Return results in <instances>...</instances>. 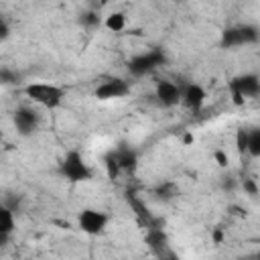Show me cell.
<instances>
[{
	"label": "cell",
	"instance_id": "6",
	"mask_svg": "<svg viewBox=\"0 0 260 260\" xmlns=\"http://www.w3.org/2000/svg\"><path fill=\"white\" fill-rule=\"evenodd\" d=\"M108 219H110V217H108L104 211L93 209V207H87V209H83V211L79 213L77 225H79V230L85 232L87 236H98V234H102V232L106 230Z\"/></svg>",
	"mask_w": 260,
	"mask_h": 260
},
{
	"label": "cell",
	"instance_id": "21",
	"mask_svg": "<svg viewBox=\"0 0 260 260\" xmlns=\"http://www.w3.org/2000/svg\"><path fill=\"white\" fill-rule=\"evenodd\" d=\"M242 187H244V191H246L252 199H256V197H258V185H256V181H254V179H244Z\"/></svg>",
	"mask_w": 260,
	"mask_h": 260
},
{
	"label": "cell",
	"instance_id": "8",
	"mask_svg": "<svg viewBox=\"0 0 260 260\" xmlns=\"http://www.w3.org/2000/svg\"><path fill=\"white\" fill-rule=\"evenodd\" d=\"M14 126L20 136H30L39 128V114L32 108L22 106L14 112Z\"/></svg>",
	"mask_w": 260,
	"mask_h": 260
},
{
	"label": "cell",
	"instance_id": "5",
	"mask_svg": "<svg viewBox=\"0 0 260 260\" xmlns=\"http://www.w3.org/2000/svg\"><path fill=\"white\" fill-rule=\"evenodd\" d=\"M230 91H232V100L236 106H242L246 98H256L260 93V79L254 73H244L238 75L230 81Z\"/></svg>",
	"mask_w": 260,
	"mask_h": 260
},
{
	"label": "cell",
	"instance_id": "23",
	"mask_svg": "<svg viewBox=\"0 0 260 260\" xmlns=\"http://www.w3.org/2000/svg\"><path fill=\"white\" fill-rule=\"evenodd\" d=\"M213 156H215V160H217L219 167H228V154H225L223 150H215Z\"/></svg>",
	"mask_w": 260,
	"mask_h": 260
},
{
	"label": "cell",
	"instance_id": "28",
	"mask_svg": "<svg viewBox=\"0 0 260 260\" xmlns=\"http://www.w3.org/2000/svg\"><path fill=\"white\" fill-rule=\"evenodd\" d=\"M175 2H181V0H175Z\"/></svg>",
	"mask_w": 260,
	"mask_h": 260
},
{
	"label": "cell",
	"instance_id": "19",
	"mask_svg": "<svg viewBox=\"0 0 260 260\" xmlns=\"http://www.w3.org/2000/svg\"><path fill=\"white\" fill-rule=\"evenodd\" d=\"M246 144H248V130L240 128V130L236 132V148H238L240 154L246 152Z\"/></svg>",
	"mask_w": 260,
	"mask_h": 260
},
{
	"label": "cell",
	"instance_id": "15",
	"mask_svg": "<svg viewBox=\"0 0 260 260\" xmlns=\"http://www.w3.org/2000/svg\"><path fill=\"white\" fill-rule=\"evenodd\" d=\"M246 152L254 158L260 156V130L258 128H252L248 130V144H246Z\"/></svg>",
	"mask_w": 260,
	"mask_h": 260
},
{
	"label": "cell",
	"instance_id": "4",
	"mask_svg": "<svg viewBox=\"0 0 260 260\" xmlns=\"http://www.w3.org/2000/svg\"><path fill=\"white\" fill-rule=\"evenodd\" d=\"M165 61H167V55L160 49H150V51L140 53L128 61V73L134 77H142V75L154 71L156 67L165 65Z\"/></svg>",
	"mask_w": 260,
	"mask_h": 260
},
{
	"label": "cell",
	"instance_id": "22",
	"mask_svg": "<svg viewBox=\"0 0 260 260\" xmlns=\"http://www.w3.org/2000/svg\"><path fill=\"white\" fill-rule=\"evenodd\" d=\"M10 37V26L4 18H0V41H6Z\"/></svg>",
	"mask_w": 260,
	"mask_h": 260
},
{
	"label": "cell",
	"instance_id": "11",
	"mask_svg": "<svg viewBox=\"0 0 260 260\" xmlns=\"http://www.w3.org/2000/svg\"><path fill=\"white\" fill-rule=\"evenodd\" d=\"M128 203H130V207L134 209L138 221H140L142 225H146V230H148V228H160V225H162V221H160L158 217H154V215L148 211V207H146L134 193H128Z\"/></svg>",
	"mask_w": 260,
	"mask_h": 260
},
{
	"label": "cell",
	"instance_id": "26",
	"mask_svg": "<svg viewBox=\"0 0 260 260\" xmlns=\"http://www.w3.org/2000/svg\"><path fill=\"white\" fill-rule=\"evenodd\" d=\"M183 140H185V144H191V142H193V136H191V134H185Z\"/></svg>",
	"mask_w": 260,
	"mask_h": 260
},
{
	"label": "cell",
	"instance_id": "20",
	"mask_svg": "<svg viewBox=\"0 0 260 260\" xmlns=\"http://www.w3.org/2000/svg\"><path fill=\"white\" fill-rule=\"evenodd\" d=\"M104 162H106V169H108V175H110V179H114L120 171H118V165H116V160H114V156H112V152H108L106 156H104Z\"/></svg>",
	"mask_w": 260,
	"mask_h": 260
},
{
	"label": "cell",
	"instance_id": "17",
	"mask_svg": "<svg viewBox=\"0 0 260 260\" xmlns=\"http://www.w3.org/2000/svg\"><path fill=\"white\" fill-rule=\"evenodd\" d=\"M79 22L85 26V28H95L100 26V14L98 10H85L79 14Z\"/></svg>",
	"mask_w": 260,
	"mask_h": 260
},
{
	"label": "cell",
	"instance_id": "18",
	"mask_svg": "<svg viewBox=\"0 0 260 260\" xmlns=\"http://www.w3.org/2000/svg\"><path fill=\"white\" fill-rule=\"evenodd\" d=\"M18 81H20V75L14 69H8V67H2L0 69V83L2 85H14Z\"/></svg>",
	"mask_w": 260,
	"mask_h": 260
},
{
	"label": "cell",
	"instance_id": "27",
	"mask_svg": "<svg viewBox=\"0 0 260 260\" xmlns=\"http://www.w3.org/2000/svg\"><path fill=\"white\" fill-rule=\"evenodd\" d=\"M110 0H98V6H106Z\"/></svg>",
	"mask_w": 260,
	"mask_h": 260
},
{
	"label": "cell",
	"instance_id": "13",
	"mask_svg": "<svg viewBox=\"0 0 260 260\" xmlns=\"http://www.w3.org/2000/svg\"><path fill=\"white\" fill-rule=\"evenodd\" d=\"M146 244L150 246V250L154 252V254H158V256H165L167 252H165V248H167V234H165V230H162V225L160 228H148L146 230Z\"/></svg>",
	"mask_w": 260,
	"mask_h": 260
},
{
	"label": "cell",
	"instance_id": "24",
	"mask_svg": "<svg viewBox=\"0 0 260 260\" xmlns=\"http://www.w3.org/2000/svg\"><path fill=\"white\" fill-rule=\"evenodd\" d=\"M234 187H236L234 179H230V177H223V181H221V189H223V191H232Z\"/></svg>",
	"mask_w": 260,
	"mask_h": 260
},
{
	"label": "cell",
	"instance_id": "9",
	"mask_svg": "<svg viewBox=\"0 0 260 260\" xmlns=\"http://www.w3.org/2000/svg\"><path fill=\"white\" fill-rule=\"evenodd\" d=\"M205 98H207V93H205L203 85H199V83H187V85L181 89V100H183V104H185L189 110H193V112H199V110L203 108Z\"/></svg>",
	"mask_w": 260,
	"mask_h": 260
},
{
	"label": "cell",
	"instance_id": "10",
	"mask_svg": "<svg viewBox=\"0 0 260 260\" xmlns=\"http://www.w3.org/2000/svg\"><path fill=\"white\" fill-rule=\"evenodd\" d=\"M154 95H156V100H158L162 106L171 108V106L179 104V100H181V87H179L177 83L169 81V79H160V81L156 83Z\"/></svg>",
	"mask_w": 260,
	"mask_h": 260
},
{
	"label": "cell",
	"instance_id": "16",
	"mask_svg": "<svg viewBox=\"0 0 260 260\" xmlns=\"http://www.w3.org/2000/svg\"><path fill=\"white\" fill-rule=\"evenodd\" d=\"M106 28L108 30H112V32H120V30H124V26H126V16L122 14V12H112L108 18H106Z\"/></svg>",
	"mask_w": 260,
	"mask_h": 260
},
{
	"label": "cell",
	"instance_id": "7",
	"mask_svg": "<svg viewBox=\"0 0 260 260\" xmlns=\"http://www.w3.org/2000/svg\"><path fill=\"white\" fill-rule=\"evenodd\" d=\"M128 91H130L128 81H124L120 77H112V79H106L104 83H100L95 87L93 95L98 100H114V98H124Z\"/></svg>",
	"mask_w": 260,
	"mask_h": 260
},
{
	"label": "cell",
	"instance_id": "1",
	"mask_svg": "<svg viewBox=\"0 0 260 260\" xmlns=\"http://www.w3.org/2000/svg\"><path fill=\"white\" fill-rule=\"evenodd\" d=\"M24 93L26 98H30L35 104H41L49 110H55L61 106L63 98H65V91L59 87V85H53V83H41V81H35V83H28L24 87Z\"/></svg>",
	"mask_w": 260,
	"mask_h": 260
},
{
	"label": "cell",
	"instance_id": "14",
	"mask_svg": "<svg viewBox=\"0 0 260 260\" xmlns=\"http://www.w3.org/2000/svg\"><path fill=\"white\" fill-rule=\"evenodd\" d=\"M12 230H14V211L6 203H0V232L12 234Z\"/></svg>",
	"mask_w": 260,
	"mask_h": 260
},
{
	"label": "cell",
	"instance_id": "25",
	"mask_svg": "<svg viewBox=\"0 0 260 260\" xmlns=\"http://www.w3.org/2000/svg\"><path fill=\"white\" fill-rule=\"evenodd\" d=\"M8 240H10V234H4V232H0V248H4V246L8 244Z\"/></svg>",
	"mask_w": 260,
	"mask_h": 260
},
{
	"label": "cell",
	"instance_id": "12",
	"mask_svg": "<svg viewBox=\"0 0 260 260\" xmlns=\"http://www.w3.org/2000/svg\"><path fill=\"white\" fill-rule=\"evenodd\" d=\"M110 152H112V156H114V160H116V165H118V171H128V173H130V171L136 169L138 154H136L134 148L122 144V146H118L116 150H110Z\"/></svg>",
	"mask_w": 260,
	"mask_h": 260
},
{
	"label": "cell",
	"instance_id": "3",
	"mask_svg": "<svg viewBox=\"0 0 260 260\" xmlns=\"http://www.w3.org/2000/svg\"><path fill=\"white\" fill-rule=\"evenodd\" d=\"M258 26L256 24H242V26H230L221 32V41L219 45L223 49H234L240 45H254L258 43Z\"/></svg>",
	"mask_w": 260,
	"mask_h": 260
},
{
	"label": "cell",
	"instance_id": "2",
	"mask_svg": "<svg viewBox=\"0 0 260 260\" xmlns=\"http://www.w3.org/2000/svg\"><path fill=\"white\" fill-rule=\"evenodd\" d=\"M59 171L71 183H83V181H89L91 179V171L85 165L81 152H77V150H69L63 156V160L59 165Z\"/></svg>",
	"mask_w": 260,
	"mask_h": 260
}]
</instances>
